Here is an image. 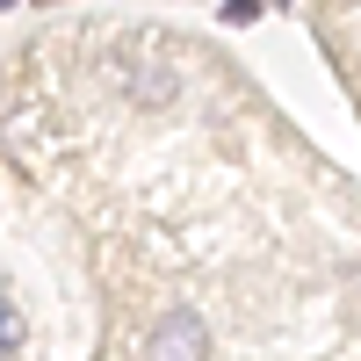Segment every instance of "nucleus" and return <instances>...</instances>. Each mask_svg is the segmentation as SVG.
Listing matches in <instances>:
<instances>
[{
  "label": "nucleus",
  "mask_w": 361,
  "mask_h": 361,
  "mask_svg": "<svg viewBox=\"0 0 361 361\" xmlns=\"http://www.w3.org/2000/svg\"><path fill=\"white\" fill-rule=\"evenodd\" d=\"M145 354L152 361H202L209 354V325L195 311H166L152 333H145Z\"/></svg>",
  "instance_id": "1"
},
{
  "label": "nucleus",
  "mask_w": 361,
  "mask_h": 361,
  "mask_svg": "<svg viewBox=\"0 0 361 361\" xmlns=\"http://www.w3.org/2000/svg\"><path fill=\"white\" fill-rule=\"evenodd\" d=\"M123 87H130V102H145V109H166V102L180 94V80H173L166 66H137V58L123 66Z\"/></svg>",
  "instance_id": "2"
},
{
  "label": "nucleus",
  "mask_w": 361,
  "mask_h": 361,
  "mask_svg": "<svg viewBox=\"0 0 361 361\" xmlns=\"http://www.w3.org/2000/svg\"><path fill=\"white\" fill-rule=\"evenodd\" d=\"M0 340H8V354L22 347V318H15V296H8V304H0Z\"/></svg>",
  "instance_id": "3"
},
{
  "label": "nucleus",
  "mask_w": 361,
  "mask_h": 361,
  "mask_svg": "<svg viewBox=\"0 0 361 361\" xmlns=\"http://www.w3.org/2000/svg\"><path fill=\"white\" fill-rule=\"evenodd\" d=\"M224 22H231V29H246V22H260V0H224Z\"/></svg>",
  "instance_id": "4"
}]
</instances>
